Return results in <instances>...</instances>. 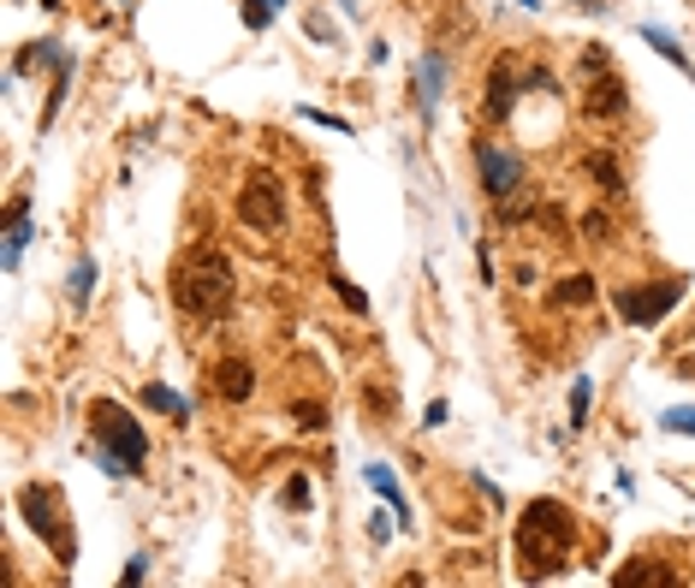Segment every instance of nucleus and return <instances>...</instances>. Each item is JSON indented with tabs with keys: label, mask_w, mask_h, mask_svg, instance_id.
Wrapping results in <instances>:
<instances>
[{
	"label": "nucleus",
	"mask_w": 695,
	"mask_h": 588,
	"mask_svg": "<svg viewBox=\"0 0 695 588\" xmlns=\"http://www.w3.org/2000/svg\"><path fill=\"white\" fill-rule=\"evenodd\" d=\"M583 113H588V119H600V126H606V119H618V113H624V83H618V72H606V66H600V72H588Z\"/></svg>",
	"instance_id": "obj_8"
},
{
	"label": "nucleus",
	"mask_w": 695,
	"mask_h": 588,
	"mask_svg": "<svg viewBox=\"0 0 695 588\" xmlns=\"http://www.w3.org/2000/svg\"><path fill=\"white\" fill-rule=\"evenodd\" d=\"M286 506H298V511L309 506V481H304V476H291V481H286Z\"/></svg>",
	"instance_id": "obj_24"
},
{
	"label": "nucleus",
	"mask_w": 695,
	"mask_h": 588,
	"mask_svg": "<svg viewBox=\"0 0 695 588\" xmlns=\"http://www.w3.org/2000/svg\"><path fill=\"white\" fill-rule=\"evenodd\" d=\"M274 12H280V0H245V24L250 30H268Z\"/></svg>",
	"instance_id": "obj_18"
},
{
	"label": "nucleus",
	"mask_w": 695,
	"mask_h": 588,
	"mask_svg": "<svg viewBox=\"0 0 695 588\" xmlns=\"http://www.w3.org/2000/svg\"><path fill=\"white\" fill-rule=\"evenodd\" d=\"M583 417H588V380H577V387H570V422L583 428Z\"/></svg>",
	"instance_id": "obj_23"
},
{
	"label": "nucleus",
	"mask_w": 695,
	"mask_h": 588,
	"mask_svg": "<svg viewBox=\"0 0 695 588\" xmlns=\"http://www.w3.org/2000/svg\"><path fill=\"white\" fill-rule=\"evenodd\" d=\"M476 167H481V190L494 202H506L512 190H524V161L512 149H494V143H476Z\"/></svg>",
	"instance_id": "obj_7"
},
{
	"label": "nucleus",
	"mask_w": 695,
	"mask_h": 588,
	"mask_svg": "<svg viewBox=\"0 0 695 588\" xmlns=\"http://www.w3.org/2000/svg\"><path fill=\"white\" fill-rule=\"evenodd\" d=\"M90 286H96V262H78V273H72V298L83 303V298H90Z\"/></svg>",
	"instance_id": "obj_22"
},
{
	"label": "nucleus",
	"mask_w": 695,
	"mask_h": 588,
	"mask_svg": "<svg viewBox=\"0 0 695 588\" xmlns=\"http://www.w3.org/2000/svg\"><path fill=\"white\" fill-rule=\"evenodd\" d=\"M642 37H648V42H654V48H659V54H666L672 66H684V72H689V60H684V48H677L672 37H659V30H642Z\"/></svg>",
	"instance_id": "obj_20"
},
{
	"label": "nucleus",
	"mask_w": 695,
	"mask_h": 588,
	"mask_svg": "<svg viewBox=\"0 0 695 588\" xmlns=\"http://www.w3.org/2000/svg\"><path fill=\"white\" fill-rule=\"evenodd\" d=\"M512 78H517V60L499 54L494 72H488V119L499 126V119H512Z\"/></svg>",
	"instance_id": "obj_10"
},
{
	"label": "nucleus",
	"mask_w": 695,
	"mask_h": 588,
	"mask_svg": "<svg viewBox=\"0 0 695 588\" xmlns=\"http://www.w3.org/2000/svg\"><path fill=\"white\" fill-rule=\"evenodd\" d=\"M238 220L256 227V232H280L286 202H280V179H274V172H256V179L245 185V197H238Z\"/></svg>",
	"instance_id": "obj_6"
},
{
	"label": "nucleus",
	"mask_w": 695,
	"mask_h": 588,
	"mask_svg": "<svg viewBox=\"0 0 695 588\" xmlns=\"http://www.w3.org/2000/svg\"><path fill=\"white\" fill-rule=\"evenodd\" d=\"M143 405L161 410V417H172V422H190V405H185L172 387H161V380H149V387H143Z\"/></svg>",
	"instance_id": "obj_12"
},
{
	"label": "nucleus",
	"mask_w": 695,
	"mask_h": 588,
	"mask_svg": "<svg viewBox=\"0 0 695 588\" xmlns=\"http://www.w3.org/2000/svg\"><path fill=\"white\" fill-rule=\"evenodd\" d=\"M684 298V280H654V286H631V291H618V316L631 321V327H659V316Z\"/></svg>",
	"instance_id": "obj_5"
},
{
	"label": "nucleus",
	"mask_w": 695,
	"mask_h": 588,
	"mask_svg": "<svg viewBox=\"0 0 695 588\" xmlns=\"http://www.w3.org/2000/svg\"><path fill=\"white\" fill-rule=\"evenodd\" d=\"M595 303V273H570V280L553 286V309H583Z\"/></svg>",
	"instance_id": "obj_11"
},
{
	"label": "nucleus",
	"mask_w": 695,
	"mask_h": 588,
	"mask_svg": "<svg viewBox=\"0 0 695 588\" xmlns=\"http://www.w3.org/2000/svg\"><path fill=\"white\" fill-rule=\"evenodd\" d=\"M215 392H220L226 405H245L250 392H256V369H250L245 357H226L220 369H215Z\"/></svg>",
	"instance_id": "obj_9"
},
{
	"label": "nucleus",
	"mask_w": 695,
	"mask_h": 588,
	"mask_svg": "<svg viewBox=\"0 0 695 588\" xmlns=\"http://www.w3.org/2000/svg\"><path fill=\"white\" fill-rule=\"evenodd\" d=\"M19 506H24V524L48 541V552H54L60 565H72V524H66V499L60 488H42V481H30V488L19 494Z\"/></svg>",
	"instance_id": "obj_4"
},
{
	"label": "nucleus",
	"mask_w": 695,
	"mask_h": 588,
	"mask_svg": "<svg viewBox=\"0 0 695 588\" xmlns=\"http://www.w3.org/2000/svg\"><path fill=\"white\" fill-rule=\"evenodd\" d=\"M298 422H304V428H321L327 417H321V405H298Z\"/></svg>",
	"instance_id": "obj_26"
},
{
	"label": "nucleus",
	"mask_w": 695,
	"mask_h": 588,
	"mask_svg": "<svg viewBox=\"0 0 695 588\" xmlns=\"http://www.w3.org/2000/svg\"><path fill=\"white\" fill-rule=\"evenodd\" d=\"M618 582H624V588H659V582H672V570L654 565V559H636V565L618 570Z\"/></svg>",
	"instance_id": "obj_14"
},
{
	"label": "nucleus",
	"mask_w": 695,
	"mask_h": 588,
	"mask_svg": "<svg viewBox=\"0 0 695 588\" xmlns=\"http://www.w3.org/2000/svg\"><path fill=\"white\" fill-rule=\"evenodd\" d=\"M339 286V298H345V309H369V303H363V291L351 286V280H334Z\"/></svg>",
	"instance_id": "obj_25"
},
{
	"label": "nucleus",
	"mask_w": 695,
	"mask_h": 588,
	"mask_svg": "<svg viewBox=\"0 0 695 588\" xmlns=\"http://www.w3.org/2000/svg\"><path fill=\"white\" fill-rule=\"evenodd\" d=\"M172 298H179L185 316L220 321L226 309H232V262H226L215 245L190 250L185 262H179V273H172Z\"/></svg>",
	"instance_id": "obj_1"
},
{
	"label": "nucleus",
	"mask_w": 695,
	"mask_h": 588,
	"mask_svg": "<svg viewBox=\"0 0 695 588\" xmlns=\"http://www.w3.org/2000/svg\"><path fill=\"white\" fill-rule=\"evenodd\" d=\"M369 488L380 494V499H387V506H393V517H398V524H410V506H405V494H398V481H393V470H387V464H369Z\"/></svg>",
	"instance_id": "obj_13"
},
{
	"label": "nucleus",
	"mask_w": 695,
	"mask_h": 588,
	"mask_svg": "<svg viewBox=\"0 0 695 588\" xmlns=\"http://www.w3.org/2000/svg\"><path fill=\"white\" fill-rule=\"evenodd\" d=\"M517 559L529 565V577H553L570 559V511L559 499H529L517 517Z\"/></svg>",
	"instance_id": "obj_2"
},
{
	"label": "nucleus",
	"mask_w": 695,
	"mask_h": 588,
	"mask_svg": "<svg viewBox=\"0 0 695 588\" xmlns=\"http://www.w3.org/2000/svg\"><path fill=\"white\" fill-rule=\"evenodd\" d=\"M659 428H666V435H695V410H666Z\"/></svg>",
	"instance_id": "obj_19"
},
{
	"label": "nucleus",
	"mask_w": 695,
	"mask_h": 588,
	"mask_svg": "<svg viewBox=\"0 0 695 588\" xmlns=\"http://www.w3.org/2000/svg\"><path fill=\"white\" fill-rule=\"evenodd\" d=\"M416 83H423V113H434V96H440V54H428L416 66Z\"/></svg>",
	"instance_id": "obj_16"
},
{
	"label": "nucleus",
	"mask_w": 695,
	"mask_h": 588,
	"mask_svg": "<svg viewBox=\"0 0 695 588\" xmlns=\"http://www.w3.org/2000/svg\"><path fill=\"white\" fill-rule=\"evenodd\" d=\"M90 435L101 440V452H108V470H113V476H137V464L149 458L143 428H137L113 399H96V405H90Z\"/></svg>",
	"instance_id": "obj_3"
},
{
	"label": "nucleus",
	"mask_w": 695,
	"mask_h": 588,
	"mask_svg": "<svg viewBox=\"0 0 695 588\" xmlns=\"http://www.w3.org/2000/svg\"><path fill=\"white\" fill-rule=\"evenodd\" d=\"M606 227H613V220H606V209H595V215H583V232H588V238H595V245H606V238H613V232H606Z\"/></svg>",
	"instance_id": "obj_21"
},
{
	"label": "nucleus",
	"mask_w": 695,
	"mask_h": 588,
	"mask_svg": "<svg viewBox=\"0 0 695 588\" xmlns=\"http://www.w3.org/2000/svg\"><path fill=\"white\" fill-rule=\"evenodd\" d=\"M24 215H30V202L12 197V202H7V227H12V232H7V262H19V250H24V238H30Z\"/></svg>",
	"instance_id": "obj_15"
},
{
	"label": "nucleus",
	"mask_w": 695,
	"mask_h": 588,
	"mask_svg": "<svg viewBox=\"0 0 695 588\" xmlns=\"http://www.w3.org/2000/svg\"><path fill=\"white\" fill-rule=\"evenodd\" d=\"M588 172H595V179L606 185V190H624V172H618V161H606V155H588V161H583Z\"/></svg>",
	"instance_id": "obj_17"
}]
</instances>
